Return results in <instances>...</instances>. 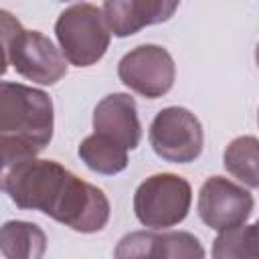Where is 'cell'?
I'll use <instances>...</instances> for the list:
<instances>
[{
    "label": "cell",
    "mask_w": 259,
    "mask_h": 259,
    "mask_svg": "<svg viewBox=\"0 0 259 259\" xmlns=\"http://www.w3.org/2000/svg\"><path fill=\"white\" fill-rule=\"evenodd\" d=\"M2 188L22 210H38L77 233H97L109 221L105 192L55 160L28 158L4 168Z\"/></svg>",
    "instance_id": "obj_1"
},
{
    "label": "cell",
    "mask_w": 259,
    "mask_h": 259,
    "mask_svg": "<svg viewBox=\"0 0 259 259\" xmlns=\"http://www.w3.org/2000/svg\"><path fill=\"white\" fill-rule=\"evenodd\" d=\"M53 101L45 91L22 83H0V148L4 168L36 158L53 140Z\"/></svg>",
    "instance_id": "obj_2"
},
{
    "label": "cell",
    "mask_w": 259,
    "mask_h": 259,
    "mask_svg": "<svg viewBox=\"0 0 259 259\" xmlns=\"http://www.w3.org/2000/svg\"><path fill=\"white\" fill-rule=\"evenodd\" d=\"M2 51L4 69H12L24 79L40 85H55L67 75V59L55 42L38 30H26L8 12L2 10Z\"/></svg>",
    "instance_id": "obj_3"
},
{
    "label": "cell",
    "mask_w": 259,
    "mask_h": 259,
    "mask_svg": "<svg viewBox=\"0 0 259 259\" xmlns=\"http://www.w3.org/2000/svg\"><path fill=\"white\" fill-rule=\"evenodd\" d=\"M55 34L65 59L75 67L95 65L107 53L111 40L103 10L87 2L65 8L55 22Z\"/></svg>",
    "instance_id": "obj_4"
},
{
    "label": "cell",
    "mask_w": 259,
    "mask_h": 259,
    "mask_svg": "<svg viewBox=\"0 0 259 259\" xmlns=\"http://www.w3.org/2000/svg\"><path fill=\"white\" fill-rule=\"evenodd\" d=\"M192 202V188L186 178L170 172L146 178L134 194L136 219L150 229H168L180 225Z\"/></svg>",
    "instance_id": "obj_5"
},
{
    "label": "cell",
    "mask_w": 259,
    "mask_h": 259,
    "mask_svg": "<svg viewBox=\"0 0 259 259\" xmlns=\"http://www.w3.org/2000/svg\"><path fill=\"white\" fill-rule=\"evenodd\" d=\"M148 140L156 156L172 164L194 162L202 154L204 134L198 117L186 107H164L150 123Z\"/></svg>",
    "instance_id": "obj_6"
},
{
    "label": "cell",
    "mask_w": 259,
    "mask_h": 259,
    "mask_svg": "<svg viewBox=\"0 0 259 259\" xmlns=\"http://www.w3.org/2000/svg\"><path fill=\"white\" fill-rule=\"evenodd\" d=\"M119 81L148 99L166 95L176 79L172 55L160 45H140L125 53L117 65Z\"/></svg>",
    "instance_id": "obj_7"
},
{
    "label": "cell",
    "mask_w": 259,
    "mask_h": 259,
    "mask_svg": "<svg viewBox=\"0 0 259 259\" xmlns=\"http://www.w3.org/2000/svg\"><path fill=\"white\" fill-rule=\"evenodd\" d=\"M253 204V196L247 188L223 176H210L198 190V217L214 231L243 225L251 217Z\"/></svg>",
    "instance_id": "obj_8"
},
{
    "label": "cell",
    "mask_w": 259,
    "mask_h": 259,
    "mask_svg": "<svg viewBox=\"0 0 259 259\" xmlns=\"http://www.w3.org/2000/svg\"><path fill=\"white\" fill-rule=\"evenodd\" d=\"M113 255L119 259H132V257L192 259V257H204V249L200 241L186 231H168V233L136 231L119 239Z\"/></svg>",
    "instance_id": "obj_9"
},
{
    "label": "cell",
    "mask_w": 259,
    "mask_h": 259,
    "mask_svg": "<svg viewBox=\"0 0 259 259\" xmlns=\"http://www.w3.org/2000/svg\"><path fill=\"white\" fill-rule=\"evenodd\" d=\"M93 130L125 150H136L142 140L138 105L127 93L105 95L93 109Z\"/></svg>",
    "instance_id": "obj_10"
},
{
    "label": "cell",
    "mask_w": 259,
    "mask_h": 259,
    "mask_svg": "<svg viewBox=\"0 0 259 259\" xmlns=\"http://www.w3.org/2000/svg\"><path fill=\"white\" fill-rule=\"evenodd\" d=\"M180 0H105L103 14L115 36L125 38L144 26L166 22L174 16Z\"/></svg>",
    "instance_id": "obj_11"
},
{
    "label": "cell",
    "mask_w": 259,
    "mask_h": 259,
    "mask_svg": "<svg viewBox=\"0 0 259 259\" xmlns=\"http://www.w3.org/2000/svg\"><path fill=\"white\" fill-rule=\"evenodd\" d=\"M0 251L6 259H38L47 251V235L34 223L8 221L0 231Z\"/></svg>",
    "instance_id": "obj_12"
},
{
    "label": "cell",
    "mask_w": 259,
    "mask_h": 259,
    "mask_svg": "<svg viewBox=\"0 0 259 259\" xmlns=\"http://www.w3.org/2000/svg\"><path fill=\"white\" fill-rule=\"evenodd\" d=\"M77 154L89 170L103 176H113L127 168V150L97 132L79 144Z\"/></svg>",
    "instance_id": "obj_13"
},
{
    "label": "cell",
    "mask_w": 259,
    "mask_h": 259,
    "mask_svg": "<svg viewBox=\"0 0 259 259\" xmlns=\"http://www.w3.org/2000/svg\"><path fill=\"white\" fill-rule=\"evenodd\" d=\"M223 164L229 174L247 184L259 188V140L253 136H239L231 140L223 154Z\"/></svg>",
    "instance_id": "obj_14"
},
{
    "label": "cell",
    "mask_w": 259,
    "mask_h": 259,
    "mask_svg": "<svg viewBox=\"0 0 259 259\" xmlns=\"http://www.w3.org/2000/svg\"><path fill=\"white\" fill-rule=\"evenodd\" d=\"M212 257L217 259H259V221L253 225H239L219 231L212 243Z\"/></svg>",
    "instance_id": "obj_15"
},
{
    "label": "cell",
    "mask_w": 259,
    "mask_h": 259,
    "mask_svg": "<svg viewBox=\"0 0 259 259\" xmlns=\"http://www.w3.org/2000/svg\"><path fill=\"white\" fill-rule=\"evenodd\" d=\"M255 63H257V67H259V42H257V49H255Z\"/></svg>",
    "instance_id": "obj_16"
},
{
    "label": "cell",
    "mask_w": 259,
    "mask_h": 259,
    "mask_svg": "<svg viewBox=\"0 0 259 259\" xmlns=\"http://www.w3.org/2000/svg\"><path fill=\"white\" fill-rule=\"evenodd\" d=\"M257 123H259V113H257Z\"/></svg>",
    "instance_id": "obj_17"
},
{
    "label": "cell",
    "mask_w": 259,
    "mask_h": 259,
    "mask_svg": "<svg viewBox=\"0 0 259 259\" xmlns=\"http://www.w3.org/2000/svg\"><path fill=\"white\" fill-rule=\"evenodd\" d=\"M63 2H65V0H63Z\"/></svg>",
    "instance_id": "obj_18"
}]
</instances>
